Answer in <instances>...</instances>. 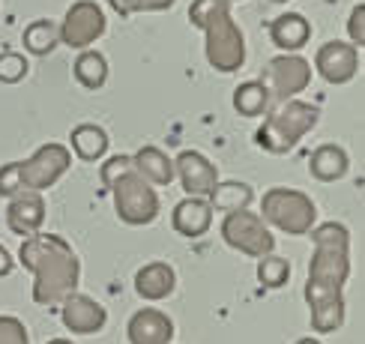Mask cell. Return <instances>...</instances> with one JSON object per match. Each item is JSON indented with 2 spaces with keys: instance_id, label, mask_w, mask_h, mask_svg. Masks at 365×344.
<instances>
[{
  "instance_id": "cell-1",
  "label": "cell",
  "mask_w": 365,
  "mask_h": 344,
  "mask_svg": "<svg viewBox=\"0 0 365 344\" xmlns=\"http://www.w3.org/2000/svg\"><path fill=\"white\" fill-rule=\"evenodd\" d=\"M312 234V261L306 281V303L312 311L314 333H336L344 323V296L341 288L351 278V231L339 221L314 224Z\"/></svg>"
},
{
  "instance_id": "cell-2",
  "label": "cell",
  "mask_w": 365,
  "mask_h": 344,
  "mask_svg": "<svg viewBox=\"0 0 365 344\" xmlns=\"http://www.w3.org/2000/svg\"><path fill=\"white\" fill-rule=\"evenodd\" d=\"M19 261L34 273V303L57 306L69 293L78 291L81 261L72 246L57 234H34L24 236L19 249Z\"/></svg>"
},
{
  "instance_id": "cell-3",
  "label": "cell",
  "mask_w": 365,
  "mask_h": 344,
  "mask_svg": "<svg viewBox=\"0 0 365 344\" xmlns=\"http://www.w3.org/2000/svg\"><path fill=\"white\" fill-rule=\"evenodd\" d=\"M189 21L204 30V51L216 72L231 75L246 63V39L231 15V0H192Z\"/></svg>"
},
{
  "instance_id": "cell-4",
  "label": "cell",
  "mask_w": 365,
  "mask_h": 344,
  "mask_svg": "<svg viewBox=\"0 0 365 344\" xmlns=\"http://www.w3.org/2000/svg\"><path fill=\"white\" fill-rule=\"evenodd\" d=\"M317 117H321V108L312 105V102L287 99V102H279V105H269L264 126L255 132V141L261 144L267 153L284 156L314 129Z\"/></svg>"
},
{
  "instance_id": "cell-5",
  "label": "cell",
  "mask_w": 365,
  "mask_h": 344,
  "mask_svg": "<svg viewBox=\"0 0 365 344\" xmlns=\"http://www.w3.org/2000/svg\"><path fill=\"white\" fill-rule=\"evenodd\" d=\"M261 219L264 224H272L291 236H302L314 228L317 221V207L306 192L299 189H287V186H276L267 189L261 198Z\"/></svg>"
},
{
  "instance_id": "cell-6",
  "label": "cell",
  "mask_w": 365,
  "mask_h": 344,
  "mask_svg": "<svg viewBox=\"0 0 365 344\" xmlns=\"http://www.w3.org/2000/svg\"><path fill=\"white\" fill-rule=\"evenodd\" d=\"M114 213L123 224H150L159 216V194L141 174H123L111 183Z\"/></svg>"
},
{
  "instance_id": "cell-7",
  "label": "cell",
  "mask_w": 365,
  "mask_h": 344,
  "mask_svg": "<svg viewBox=\"0 0 365 344\" xmlns=\"http://www.w3.org/2000/svg\"><path fill=\"white\" fill-rule=\"evenodd\" d=\"M222 239L231 249L249 254V258H264V254H272V249H276V239H272V234H269V224H264V219L249 213V209L225 213Z\"/></svg>"
},
{
  "instance_id": "cell-8",
  "label": "cell",
  "mask_w": 365,
  "mask_h": 344,
  "mask_svg": "<svg viewBox=\"0 0 365 344\" xmlns=\"http://www.w3.org/2000/svg\"><path fill=\"white\" fill-rule=\"evenodd\" d=\"M57 27H60V42L69 45V48L87 51L99 36H105L108 21H105V12L99 9V4H93V0H78V4L69 6V12L63 15V21Z\"/></svg>"
},
{
  "instance_id": "cell-9",
  "label": "cell",
  "mask_w": 365,
  "mask_h": 344,
  "mask_svg": "<svg viewBox=\"0 0 365 344\" xmlns=\"http://www.w3.org/2000/svg\"><path fill=\"white\" fill-rule=\"evenodd\" d=\"M72 165V153L63 144H42L39 150L30 159L19 162L21 168V183L30 192H42V189H51L60 177L69 171Z\"/></svg>"
},
{
  "instance_id": "cell-10",
  "label": "cell",
  "mask_w": 365,
  "mask_h": 344,
  "mask_svg": "<svg viewBox=\"0 0 365 344\" xmlns=\"http://www.w3.org/2000/svg\"><path fill=\"white\" fill-rule=\"evenodd\" d=\"M312 81V63L299 54H282L267 63V90L272 105L299 96Z\"/></svg>"
},
{
  "instance_id": "cell-11",
  "label": "cell",
  "mask_w": 365,
  "mask_h": 344,
  "mask_svg": "<svg viewBox=\"0 0 365 344\" xmlns=\"http://www.w3.org/2000/svg\"><path fill=\"white\" fill-rule=\"evenodd\" d=\"M174 179H180L186 198H210V192L219 183V171L204 153L182 150L174 159Z\"/></svg>"
},
{
  "instance_id": "cell-12",
  "label": "cell",
  "mask_w": 365,
  "mask_h": 344,
  "mask_svg": "<svg viewBox=\"0 0 365 344\" xmlns=\"http://www.w3.org/2000/svg\"><path fill=\"white\" fill-rule=\"evenodd\" d=\"M314 69L329 84H347L359 69V51L351 42H341V39L324 42L314 54Z\"/></svg>"
},
{
  "instance_id": "cell-13",
  "label": "cell",
  "mask_w": 365,
  "mask_h": 344,
  "mask_svg": "<svg viewBox=\"0 0 365 344\" xmlns=\"http://www.w3.org/2000/svg\"><path fill=\"white\" fill-rule=\"evenodd\" d=\"M60 320H63V326L75 335H93L108 323V311H105V306H99L93 296L69 293L63 299V308H60Z\"/></svg>"
},
{
  "instance_id": "cell-14",
  "label": "cell",
  "mask_w": 365,
  "mask_h": 344,
  "mask_svg": "<svg viewBox=\"0 0 365 344\" xmlns=\"http://www.w3.org/2000/svg\"><path fill=\"white\" fill-rule=\"evenodd\" d=\"M6 224L15 236H34L42 231L45 224V201L39 192H30V189H21L19 194L9 198V207H6Z\"/></svg>"
},
{
  "instance_id": "cell-15",
  "label": "cell",
  "mask_w": 365,
  "mask_h": 344,
  "mask_svg": "<svg viewBox=\"0 0 365 344\" xmlns=\"http://www.w3.org/2000/svg\"><path fill=\"white\" fill-rule=\"evenodd\" d=\"M129 344H171L174 338V320L159 308H141L129 320Z\"/></svg>"
},
{
  "instance_id": "cell-16",
  "label": "cell",
  "mask_w": 365,
  "mask_h": 344,
  "mask_svg": "<svg viewBox=\"0 0 365 344\" xmlns=\"http://www.w3.org/2000/svg\"><path fill=\"white\" fill-rule=\"evenodd\" d=\"M309 36H312V24L299 12H282L279 19L269 21V39L284 54H297L309 42Z\"/></svg>"
},
{
  "instance_id": "cell-17",
  "label": "cell",
  "mask_w": 365,
  "mask_h": 344,
  "mask_svg": "<svg viewBox=\"0 0 365 344\" xmlns=\"http://www.w3.org/2000/svg\"><path fill=\"white\" fill-rule=\"evenodd\" d=\"M174 231L182 236H204L212 224V207L207 204V198H186L174 207V216H171Z\"/></svg>"
},
{
  "instance_id": "cell-18",
  "label": "cell",
  "mask_w": 365,
  "mask_h": 344,
  "mask_svg": "<svg viewBox=\"0 0 365 344\" xmlns=\"http://www.w3.org/2000/svg\"><path fill=\"white\" fill-rule=\"evenodd\" d=\"M174 288H177V273H174V266L165 261L144 264L138 273H135V291L144 299H165V296H171Z\"/></svg>"
},
{
  "instance_id": "cell-19",
  "label": "cell",
  "mask_w": 365,
  "mask_h": 344,
  "mask_svg": "<svg viewBox=\"0 0 365 344\" xmlns=\"http://www.w3.org/2000/svg\"><path fill=\"white\" fill-rule=\"evenodd\" d=\"M132 171L141 174L150 186H171L174 183V162L168 159V153H162V150L153 144L135 150Z\"/></svg>"
},
{
  "instance_id": "cell-20",
  "label": "cell",
  "mask_w": 365,
  "mask_h": 344,
  "mask_svg": "<svg viewBox=\"0 0 365 344\" xmlns=\"http://www.w3.org/2000/svg\"><path fill=\"white\" fill-rule=\"evenodd\" d=\"M351 168V159H347L344 147L339 144H321L309 156V171L314 179H321V183H332V179H341Z\"/></svg>"
},
{
  "instance_id": "cell-21",
  "label": "cell",
  "mask_w": 365,
  "mask_h": 344,
  "mask_svg": "<svg viewBox=\"0 0 365 344\" xmlns=\"http://www.w3.org/2000/svg\"><path fill=\"white\" fill-rule=\"evenodd\" d=\"M72 150L81 162H99L108 153V132L96 123H81L72 129Z\"/></svg>"
},
{
  "instance_id": "cell-22",
  "label": "cell",
  "mask_w": 365,
  "mask_h": 344,
  "mask_svg": "<svg viewBox=\"0 0 365 344\" xmlns=\"http://www.w3.org/2000/svg\"><path fill=\"white\" fill-rule=\"evenodd\" d=\"M255 201V192L249 183H240V179H219L216 189L210 192L207 204L212 209H222V213H234V209H249V204Z\"/></svg>"
},
{
  "instance_id": "cell-23",
  "label": "cell",
  "mask_w": 365,
  "mask_h": 344,
  "mask_svg": "<svg viewBox=\"0 0 365 344\" xmlns=\"http://www.w3.org/2000/svg\"><path fill=\"white\" fill-rule=\"evenodd\" d=\"M269 90L264 81H246L234 90V111L240 117H261L269 111Z\"/></svg>"
},
{
  "instance_id": "cell-24",
  "label": "cell",
  "mask_w": 365,
  "mask_h": 344,
  "mask_svg": "<svg viewBox=\"0 0 365 344\" xmlns=\"http://www.w3.org/2000/svg\"><path fill=\"white\" fill-rule=\"evenodd\" d=\"M72 72H75V81H78L81 87L99 90V87H105V81H108V60H105L99 51L87 48V51H81L78 57H75Z\"/></svg>"
},
{
  "instance_id": "cell-25",
  "label": "cell",
  "mask_w": 365,
  "mask_h": 344,
  "mask_svg": "<svg viewBox=\"0 0 365 344\" xmlns=\"http://www.w3.org/2000/svg\"><path fill=\"white\" fill-rule=\"evenodd\" d=\"M60 45V27L51 19H36L24 27V48L36 57L51 54Z\"/></svg>"
},
{
  "instance_id": "cell-26",
  "label": "cell",
  "mask_w": 365,
  "mask_h": 344,
  "mask_svg": "<svg viewBox=\"0 0 365 344\" xmlns=\"http://www.w3.org/2000/svg\"><path fill=\"white\" fill-rule=\"evenodd\" d=\"M291 278V264L279 254H264V258H257V281L264 284L267 291H279L287 284Z\"/></svg>"
},
{
  "instance_id": "cell-27",
  "label": "cell",
  "mask_w": 365,
  "mask_h": 344,
  "mask_svg": "<svg viewBox=\"0 0 365 344\" xmlns=\"http://www.w3.org/2000/svg\"><path fill=\"white\" fill-rule=\"evenodd\" d=\"M177 0H108V6L117 15H135V12H162L171 9Z\"/></svg>"
},
{
  "instance_id": "cell-28",
  "label": "cell",
  "mask_w": 365,
  "mask_h": 344,
  "mask_svg": "<svg viewBox=\"0 0 365 344\" xmlns=\"http://www.w3.org/2000/svg\"><path fill=\"white\" fill-rule=\"evenodd\" d=\"M27 75V57L19 51H4L0 54V81L4 84H19Z\"/></svg>"
},
{
  "instance_id": "cell-29",
  "label": "cell",
  "mask_w": 365,
  "mask_h": 344,
  "mask_svg": "<svg viewBox=\"0 0 365 344\" xmlns=\"http://www.w3.org/2000/svg\"><path fill=\"white\" fill-rule=\"evenodd\" d=\"M0 344H30L24 323L12 314H0Z\"/></svg>"
},
{
  "instance_id": "cell-30",
  "label": "cell",
  "mask_w": 365,
  "mask_h": 344,
  "mask_svg": "<svg viewBox=\"0 0 365 344\" xmlns=\"http://www.w3.org/2000/svg\"><path fill=\"white\" fill-rule=\"evenodd\" d=\"M24 189L21 183V168L19 162H9L0 168V198H12V194H19Z\"/></svg>"
},
{
  "instance_id": "cell-31",
  "label": "cell",
  "mask_w": 365,
  "mask_h": 344,
  "mask_svg": "<svg viewBox=\"0 0 365 344\" xmlns=\"http://www.w3.org/2000/svg\"><path fill=\"white\" fill-rule=\"evenodd\" d=\"M132 171V156H111L108 162L102 165V171H99V177H102V183L111 189V183L114 179H120L123 174H129Z\"/></svg>"
},
{
  "instance_id": "cell-32",
  "label": "cell",
  "mask_w": 365,
  "mask_h": 344,
  "mask_svg": "<svg viewBox=\"0 0 365 344\" xmlns=\"http://www.w3.org/2000/svg\"><path fill=\"white\" fill-rule=\"evenodd\" d=\"M347 36H351L354 48L365 45V4H356L351 9V19H347Z\"/></svg>"
},
{
  "instance_id": "cell-33",
  "label": "cell",
  "mask_w": 365,
  "mask_h": 344,
  "mask_svg": "<svg viewBox=\"0 0 365 344\" xmlns=\"http://www.w3.org/2000/svg\"><path fill=\"white\" fill-rule=\"evenodd\" d=\"M12 266H15V261H12V254L0 246V276H9L12 273Z\"/></svg>"
},
{
  "instance_id": "cell-34",
  "label": "cell",
  "mask_w": 365,
  "mask_h": 344,
  "mask_svg": "<svg viewBox=\"0 0 365 344\" xmlns=\"http://www.w3.org/2000/svg\"><path fill=\"white\" fill-rule=\"evenodd\" d=\"M297 344H321V341H317V338H312V335H309V338H299Z\"/></svg>"
},
{
  "instance_id": "cell-35",
  "label": "cell",
  "mask_w": 365,
  "mask_h": 344,
  "mask_svg": "<svg viewBox=\"0 0 365 344\" xmlns=\"http://www.w3.org/2000/svg\"><path fill=\"white\" fill-rule=\"evenodd\" d=\"M48 344H72V341H66V338H51Z\"/></svg>"
},
{
  "instance_id": "cell-36",
  "label": "cell",
  "mask_w": 365,
  "mask_h": 344,
  "mask_svg": "<svg viewBox=\"0 0 365 344\" xmlns=\"http://www.w3.org/2000/svg\"><path fill=\"white\" fill-rule=\"evenodd\" d=\"M269 4H287V0H269Z\"/></svg>"
}]
</instances>
